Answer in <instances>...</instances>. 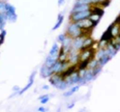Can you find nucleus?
Returning <instances> with one entry per match:
<instances>
[{"label": "nucleus", "instance_id": "nucleus-5", "mask_svg": "<svg viewBox=\"0 0 120 112\" xmlns=\"http://www.w3.org/2000/svg\"><path fill=\"white\" fill-rule=\"evenodd\" d=\"M92 5L88 3H81V2H77L75 4V6L71 9V14L72 12H83V11H87V9H91Z\"/></svg>", "mask_w": 120, "mask_h": 112}, {"label": "nucleus", "instance_id": "nucleus-7", "mask_svg": "<svg viewBox=\"0 0 120 112\" xmlns=\"http://www.w3.org/2000/svg\"><path fill=\"white\" fill-rule=\"evenodd\" d=\"M84 39L85 37H77V39H74V41H72V49L75 50H81L82 46H83V42H84Z\"/></svg>", "mask_w": 120, "mask_h": 112}, {"label": "nucleus", "instance_id": "nucleus-1", "mask_svg": "<svg viewBox=\"0 0 120 112\" xmlns=\"http://www.w3.org/2000/svg\"><path fill=\"white\" fill-rule=\"evenodd\" d=\"M67 35L71 36V39H77V37H86L89 36L90 31H86V30H82L81 28L77 25V23L71 22V24L67 26Z\"/></svg>", "mask_w": 120, "mask_h": 112}, {"label": "nucleus", "instance_id": "nucleus-15", "mask_svg": "<svg viewBox=\"0 0 120 112\" xmlns=\"http://www.w3.org/2000/svg\"><path fill=\"white\" fill-rule=\"evenodd\" d=\"M110 59H111V57L106 54V55H104L102 57H101L99 59H97V60H98V64H99V66H104L105 64H106L107 62L110 60Z\"/></svg>", "mask_w": 120, "mask_h": 112}, {"label": "nucleus", "instance_id": "nucleus-21", "mask_svg": "<svg viewBox=\"0 0 120 112\" xmlns=\"http://www.w3.org/2000/svg\"><path fill=\"white\" fill-rule=\"evenodd\" d=\"M101 68H102V66H97L96 68H94V69H92V70H91V71H92V74H93V76H94V77H96L97 75L99 74V72L101 71Z\"/></svg>", "mask_w": 120, "mask_h": 112}, {"label": "nucleus", "instance_id": "nucleus-14", "mask_svg": "<svg viewBox=\"0 0 120 112\" xmlns=\"http://www.w3.org/2000/svg\"><path fill=\"white\" fill-rule=\"evenodd\" d=\"M58 53H59V47H58V44H54L53 47L50 50V53L49 55L53 56V57H57L58 56Z\"/></svg>", "mask_w": 120, "mask_h": 112}, {"label": "nucleus", "instance_id": "nucleus-13", "mask_svg": "<svg viewBox=\"0 0 120 112\" xmlns=\"http://www.w3.org/2000/svg\"><path fill=\"white\" fill-rule=\"evenodd\" d=\"M56 61H57V57H53V56L49 55L48 57H47V60H46V62H45V66H47L48 68H51Z\"/></svg>", "mask_w": 120, "mask_h": 112}, {"label": "nucleus", "instance_id": "nucleus-18", "mask_svg": "<svg viewBox=\"0 0 120 112\" xmlns=\"http://www.w3.org/2000/svg\"><path fill=\"white\" fill-rule=\"evenodd\" d=\"M50 100V97L48 96V94H44V96H41L39 97V101H41V103L44 105V104H47L49 102Z\"/></svg>", "mask_w": 120, "mask_h": 112}, {"label": "nucleus", "instance_id": "nucleus-12", "mask_svg": "<svg viewBox=\"0 0 120 112\" xmlns=\"http://www.w3.org/2000/svg\"><path fill=\"white\" fill-rule=\"evenodd\" d=\"M91 59H86V60H81L78 64V71H84V70L88 69L89 62Z\"/></svg>", "mask_w": 120, "mask_h": 112}, {"label": "nucleus", "instance_id": "nucleus-20", "mask_svg": "<svg viewBox=\"0 0 120 112\" xmlns=\"http://www.w3.org/2000/svg\"><path fill=\"white\" fill-rule=\"evenodd\" d=\"M6 12V2L0 1V14H5Z\"/></svg>", "mask_w": 120, "mask_h": 112}, {"label": "nucleus", "instance_id": "nucleus-27", "mask_svg": "<svg viewBox=\"0 0 120 112\" xmlns=\"http://www.w3.org/2000/svg\"><path fill=\"white\" fill-rule=\"evenodd\" d=\"M71 94H72V93L69 90V91H66V93H63V97H65V98H66V97H71Z\"/></svg>", "mask_w": 120, "mask_h": 112}, {"label": "nucleus", "instance_id": "nucleus-19", "mask_svg": "<svg viewBox=\"0 0 120 112\" xmlns=\"http://www.w3.org/2000/svg\"><path fill=\"white\" fill-rule=\"evenodd\" d=\"M97 66H99L98 64V60L97 59H95V60H90V62H89V66H88V69H90V70H92V69H94V68H96Z\"/></svg>", "mask_w": 120, "mask_h": 112}, {"label": "nucleus", "instance_id": "nucleus-3", "mask_svg": "<svg viewBox=\"0 0 120 112\" xmlns=\"http://www.w3.org/2000/svg\"><path fill=\"white\" fill-rule=\"evenodd\" d=\"M77 25H78L82 30H86V31H90V32H91L92 29H93V27H95L93 24V22H92L89 18L77 22Z\"/></svg>", "mask_w": 120, "mask_h": 112}, {"label": "nucleus", "instance_id": "nucleus-23", "mask_svg": "<svg viewBox=\"0 0 120 112\" xmlns=\"http://www.w3.org/2000/svg\"><path fill=\"white\" fill-rule=\"evenodd\" d=\"M6 12H16V8L9 3H6Z\"/></svg>", "mask_w": 120, "mask_h": 112}, {"label": "nucleus", "instance_id": "nucleus-25", "mask_svg": "<svg viewBox=\"0 0 120 112\" xmlns=\"http://www.w3.org/2000/svg\"><path fill=\"white\" fill-rule=\"evenodd\" d=\"M79 88H80V84H77V85H75V86L71 89V91L72 93H75L76 91H78V90H79Z\"/></svg>", "mask_w": 120, "mask_h": 112}, {"label": "nucleus", "instance_id": "nucleus-4", "mask_svg": "<svg viewBox=\"0 0 120 112\" xmlns=\"http://www.w3.org/2000/svg\"><path fill=\"white\" fill-rule=\"evenodd\" d=\"M77 69H78V66H77V64H71V66H68V68L65 69L59 75H60V77H61V79H65L67 77L71 76V75H72L76 71H78Z\"/></svg>", "mask_w": 120, "mask_h": 112}, {"label": "nucleus", "instance_id": "nucleus-9", "mask_svg": "<svg viewBox=\"0 0 120 112\" xmlns=\"http://www.w3.org/2000/svg\"><path fill=\"white\" fill-rule=\"evenodd\" d=\"M52 75L53 74H52V72H51V69L44 64L41 69V76L42 78H47V77H51Z\"/></svg>", "mask_w": 120, "mask_h": 112}, {"label": "nucleus", "instance_id": "nucleus-6", "mask_svg": "<svg viewBox=\"0 0 120 112\" xmlns=\"http://www.w3.org/2000/svg\"><path fill=\"white\" fill-rule=\"evenodd\" d=\"M95 44L94 39H92V37L90 36H86L84 39V42H83V46L80 51H83V50H86V49H89V48H93V45Z\"/></svg>", "mask_w": 120, "mask_h": 112}, {"label": "nucleus", "instance_id": "nucleus-10", "mask_svg": "<svg viewBox=\"0 0 120 112\" xmlns=\"http://www.w3.org/2000/svg\"><path fill=\"white\" fill-rule=\"evenodd\" d=\"M113 39V36H112V34H111V25L108 27V29H107L106 31L102 33V35H101V41H106V42H110L111 39Z\"/></svg>", "mask_w": 120, "mask_h": 112}, {"label": "nucleus", "instance_id": "nucleus-30", "mask_svg": "<svg viewBox=\"0 0 120 112\" xmlns=\"http://www.w3.org/2000/svg\"><path fill=\"white\" fill-rule=\"evenodd\" d=\"M64 3V0H58V4L59 5H62Z\"/></svg>", "mask_w": 120, "mask_h": 112}, {"label": "nucleus", "instance_id": "nucleus-17", "mask_svg": "<svg viewBox=\"0 0 120 112\" xmlns=\"http://www.w3.org/2000/svg\"><path fill=\"white\" fill-rule=\"evenodd\" d=\"M89 19L91 20L92 22H93L94 26H96L97 23H98V22H99V20H101V17H99V16H97V15H95V14H91V16L89 17Z\"/></svg>", "mask_w": 120, "mask_h": 112}, {"label": "nucleus", "instance_id": "nucleus-2", "mask_svg": "<svg viewBox=\"0 0 120 112\" xmlns=\"http://www.w3.org/2000/svg\"><path fill=\"white\" fill-rule=\"evenodd\" d=\"M92 12L91 9H87V11H83V12H72L71 14V21L74 22V23H77V22L81 21V20L87 19L91 16Z\"/></svg>", "mask_w": 120, "mask_h": 112}, {"label": "nucleus", "instance_id": "nucleus-31", "mask_svg": "<svg viewBox=\"0 0 120 112\" xmlns=\"http://www.w3.org/2000/svg\"><path fill=\"white\" fill-rule=\"evenodd\" d=\"M42 88H44L45 90H48V89H49V86H48V85H45V86H42Z\"/></svg>", "mask_w": 120, "mask_h": 112}, {"label": "nucleus", "instance_id": "nucleus-28", "mask_svg": "<svg viewBox=\"0 0 120 112\" xmlns=\"http://www.w3.org/2000/svg\"><path fill=\"white\" fill-rule=\"evenodd\" d=\"M114 23H116V24L120 25V15H119V16L116 18V20H115V21H114Z\"/></svg>", "mask_w": 120, "mask_h": 112}, {"label": "nucleus", "instance_id": "nucleus-16", "mask_svg": "<svg viewBox=\"0 0 120 112\" xmlns=\"http://www.w3.org/2000/svg\"><path fill=\"white\" fill-rule=\"evenodd\" d=\"M63 15H58V20H57V23L55 24V26L53 27V30H57V29L60 27V25L62 24V22H63Z\"/></svg>", "mask_w": 120, "mask_h": 112}, {"label": "nucleus", "instance_id": "nucleus-32", "mask_svg": "<svg viewBox=\"0 0 120 112\" xmlns=\"http://www.w3.org/2000/svg\"><path fill=\"white\" fill-rule=\"evenodd\" d=\"M74 105H75V104H74V103H72V104H71V105H69V106H68V109H71V108H72V107H74Z\"/></svg>", "mask_w": 120, "mask_h": 112}, {"label": "nucleus", "instance_id": "nucleus-24", "mask_svg": "<svg viewBox=\"0 0 120 112\" xmlns=\"http://www.w3.org/2000/svg\"><path fill=\"white\" fill-rule=\"evenodd\" d=\"M5 34H6V31L4 30V29H2L1 33H0V46L2 45V43H3L4 39H5Z\"/></svg>", "mask_w": 120, "mask_h": 112}, {"label": "nucleus", "instance_id": "nucleus-8", "mask_svg": "<svg viewBox=\"0 0 120 112\" xmlns=\"http://www.w3.org/2000/svg\"><path fill=\"white\" fill-rule=\"evenodd\" d=\"M35 74H36V72H32V74L30 75V78H29V83L27 84V85L25 86L24 88L22 89V90H20V91H19V93H18L19 94H23L25 91L27 90V89H29L30 87H31V85L34 83V76H35Z\"/></svg>", "mask_w": 120, "mask_h": 112}, {"label": "nucleus", "instance_id": "nucleus-22", "mask_svg": "<svg viewBox=\"0 0 120 112\" xmlns=\"http://www.w3.org/2000/svg\"><path fill=\"white\" fill-rule=\"evenodd\" d=\"M110 2H111V0H102V1L99 2L97 5H99V6H101L102 8H105V7H107L110 4Z\"/></svg>", "mask_w": 120, "mask_h": 112}, {"label": "nucleus", "instance_id": "nucleus-29", "mask_svg": "<svg viewBox=\"0 0 120 112\" xmlns=\"http://www.w3.org/2000/svg\"><path fill=\"white\" fill-rule=\"evenodd\" d=\"M37 111H39V112H45V111H47V109L45 108V107H39Z\"/></svg>", "mask_w": 120, "mask_h": 112}, {"label": "nucleus", "instance_id": "nucleus-33", "mask_svg": "<svg viewBox=\"0 0 120 112\" xmlns=\"http://www.w3.org/2000/svg\"><path fill=\"white\" fill-rule=\"evenodd\" d=\"M19 89H20V88H19L18 86H15V87H14V90H19Z\"/></svg>", "mask_w": 120, "mask_h": 112}, {"label": "nucleus", "instance_id": "nucleus-34", "mask_svg": "<svg viewBox=\"0 0 120 112\" xmlns=\"http://www.w3.org/2000/svg\"><path fill=\"white\" fill-rule=\"evenodd\" d=\"M119 26H120V25H119Z\"/></svg>", "mask_w": 120, "mask_h": 112}, {"label": "nucleus", "instance_id": "nucleus-11", "mask_svg": "<svg viewBox=\"0 0 120 112\" xmlns=\"http://www.w3.org/2000/svg\"><path fill=\"white\" fill-rule=\"evenodd\" d=\"M91 12H92V14H95V15H97V16H99V17H101L102 15L105 14L104 8H102L101 6H99V5H92Z\"/></svg>", "mask_w": 120, "mask_h": 112}, {"label": "nucleus", "instance_id": "nucleus-26", "mask_svg": "<svg viewBox=\"0 0 120 112\" xmlns=\"http://www.w3.org/2000/svg\"><path fill=\"white\" fill-rule=\"evenodd\" d=\"M65 36H66L65 34H60V35L58 36V41H60L62 43V42L64 41V39H65Z\"/></svg>", "mask_w": 120, "mask_h": 112}]
</instances>
